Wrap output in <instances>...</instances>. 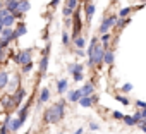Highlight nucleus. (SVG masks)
Returning <instances> with one entry per match:
<instances>
[{"instance_id": "412c9836", "label": "nucleus", "mask_w": 146, "mask_h": 134, "mask_svg": "<svg viewBox=\"0 0 146 134\" xmlns=\"http://www.w3.org/2000/svg\"><path fill=\"white\" fill-rule=\"evenodd\" d=\"M21 86V76H14L12 79H9V84H7V90L9 93H12L14 90H17Z\"/></svg>"}, {"instance_id": "ddd939ff", "label": "nucleus", "mask_w": 146, "mask_h": 134, "mask_svg": "<svg viewBox=\"0 0 146 134\" xmlns=\"http://www.w3.org/2000/svg\"><path fill=\"white\" fill-rule=\"evenodd\" d=\"M113 62H115V50L107 48V50H105V53H103V65L112 67V65H113Z\"/></svg>"}, {"instance_id": "6e6d98bb", "label": "nucleus", "mask_w": 146, "mask_h": 134, "mask_svg": "<svg viewBox=\"0 0 146 134\" xmlns=\"http://www.w3.org/2000/svg\"><path fill=\"white\" fill-rule=\"evenodd\" d=\"M86 2H90V0H83V4H86Z\"/></svg>"}, {"instance_id": "1a4fd4ad", "label": "nucleus", "mask_w": 146, "mask_h": 134, "mask_svg": "<svg viewBox=\"0 0 146 134\" xmlns=\"http://www.w3.org/2000/svg\"><path fill=\"white\" fill-rule=\"evenodd\" d=\"M29 108H31V101H28V103H24L21 108H17V119H19V122H21L23 125H24V124H26V120H28Z\"/></svg>"}, {"instance_id": "37998d69", "label": "nucleus", "mask_w": 146, "mask_h": 134, "mask_svg": "<svg viewBox=\"0 0 146 134\" xmlns=\"http://www.w3.org/2000/svg\"><path fill=\"white\" fill-rule=\"evenodd\" d=\"M50 50H52V45H50V41H46V46L41 50V55H50Z\"/></svg>"}, {"instance_id": "9b49d317", "label": "nucleus", "mask_w": 146, "mask_h": 134, "mask_svg": "<svg viewBox=\"0 0 146 134\" xmlns=\"http://www.w3.org/2000/svg\"><path fill=\"white\" fill-rule=\"evenodd\" d=\"M50 98H52V93H50V90L48 88H41L40 90V95H38V108L41 107V105H45V103H48L50 101Z\"/></svg>"}, {"instance_id": "09e8293b", "label": "nucleus", "mask_w": 146, "mask_h": 134, "mask_svg": "<svg viewBox=\"0 0 146 134\" xmlns=\"http://www.w3.org/2000/svg\"><path fill=\"white\" fill-rule=\"evenodd\" d=\"M72 134H84V127H78L74 132H72Z\"/></svg>"}, {"instance_id": "2eb2a0df", "label": "nucleus", "mask_w": 146, "mask_h": 134, "mask_svg": "<svg viewBox=\"0 0 146 134\" xmlns=\"http://www.w3.org/2000/svg\"><path fill=\"white\" fill-rule=\"evenodd\" d=\"M55 86H57V93L58 95H65L67 90H69V79L67 78H60V79H57Z\"/></svg>"}, {"instance_id": "7ed1b4c3", "label": "nucleus", "mask_w": 146, "mask_h": 134, "mask_svg": "<svg viewBox=\"0 0 146 134\" xmlns=\"http://www.w3.org/2000/svg\"><path fill=\"white\" fill-rule=\"evenodd\" d=\"M115 21H117V16L115 14H110V16H105L102 19V24L98 26V34L102 33H108L112 31V28H115Z\"/></svg>"}, {"instance_id": "3c124183", "label": "nucleus", "mask_w": 146, "mask_h": 134, "mask_svg": "<svg viewBox=\"0 0 146 134\" xmlns=\"http://www.w3.org/2000/svg\"><path fill=\"white\" fill-rule=\"evenodd\" d=\"M4 7V0H0V9H2Z\"/></svg>"}, {"instance_id": "4d7b16f0", "label": "nucleus", "mask_w": 146, "mask_h": 134, "mask_svg": "<svg viewBox=\"0 0 146 134\" xmlns=\"http://www.w3.org/2000/svg\"><path fill=\"white\" fill-rule=\"evenodd\" d=\"M2 28H4V26H2V24H0V31H2Z\"/></svg>"}, {"instance_id": "6ab92c4d", "label": "nucleus", "mask_w": 146, "mask_h": 134, "mask_svg": "<svg viewBox=\"0 0 146 134\" xmlns=\"http://www.w3.org/2000/svg\"><path fill=\"white\" fill-rule=\"evenodd\" d=\"M132 23V19H131V16H127V17H117V21H115V28L120 31V29H124V28H127L129 24Z\"/></svg>"}, {"instance_id": "b1692460", "label": "nucleus", "mask_w": 146, "mask_h": 134, "mask_svg": "<svg viewBox=\"0 0 146 134\" xmlns=\"http://www.w3.org/2000/svg\"><path fill=\"white\" fill-rule=\"evenodd\" d=\"M21 122H19V119L17 117H11V124H9V131L11 132H17L19 129H21Z\"/></svg>"}, {"instance_id": "393cba45", "label": "nucleus", "mask_w": 146, "mask_h": 134, "mask_svg": "<svg viewBox=\"0 0 146 134\" xmlns=\"http://www.w3.org/2000/svg\"><path fill=\"white\" fill-rule=\"evenodd\" d=\"M29 9H31V2H29V0H19V7H17V11H19L21 14L29 12Z\"/></svg>"}, {"instance_id": "e433bc0d", "label": "nucleus", "mask_w": 146, "mask_h": 134, "mask_svg": "<svg viewBox=\"0 0 146 134\" xmlns=\"http://www.w3.org/2000/svg\"><path fill=\"white\" fill-rule=\"evenodd\" d=\"M64 28L70 29L72 28V17H64Z\"/></svg>"}, {"instance_id": "58836bf2", "label": "nucleus", "mask_w": 146, "mask_h": 134, "mask_svg": "<svg viewBox=\"0 0 146 134\" xmlns=\"http://www.w3.org/2000/svg\"><path fill=\"white\" fill-rule=\"evenodd\" d=\"M122 117H124L122 112H119V110H113V112H112V119H115V120H122Z\"/></svg>"}, {"instance_id": "c9c22d12", "label": "nucleus", "mask_w": 146, "mask_h": 134, "mask_svg": "<svg viewBox=\"0 0 146 134\" xmlns=\"http://www.w3.org/2000/svg\"><path fill=\"white\" fill-rule=\"evenodd\" d=\"M72 14H74V9H69V7L64 5V9H62V16H64V17H72Z\"/></svg>"}, {"instance_id": "aec40b11", "label": "nucleus", "mask_w": 146, "mask_h": 134, "mask_svg": "<svg viewBox=\"0 0 146 134\" xmlns=\"http://www.w3.org/2000/svg\"><path fill=\"white\" fill-rule=\"evenodd\" d=\"M79 90H81L83 96H90V95H93V93L96 91L95 83H84V84H83V88H79Z\"/></svg>"}, {"instance_id": "9d476101", "label": "nucleus", "mask_w": 146, "mask_h": 134, "mask_svg": "<svg viewBox=\"0 0 146 134\" xmlns=\"http://www.w3.org/2000/svg\"><path fill=\"white\" fill-rule=\"evenodd\" d=\"M0 105H2V108L4 110H14L16 108V105H14V98H12V93H9V95H4L2 98H0Z\"/></svg>"}, {"instance_id": "a211bd4d", "label": "nucleus", "mask_w": 146, "mask_h": 134, "mask_svg": "<svg viewBox=\"0 0 146 134\" xmlns=\"http://www.w3.org/2000/svg\"><path fill=\"white\" fill-rule=\"evenodd\" d=\"M17 23V19L12 16V14H7L4 17H0V24H2L4 28H14V24Z\"/></svg>"}, {"instance_id": "72a5a7b5", "label": "nucleus", "mask_w": 146, "mask_h": 134, "mask_svg": "<svg viewBox=\"0 0 146 134\" xmlns=\"http://www.w3.org/2000/svg\"><path fill=\"white\" fill-rule=\"evenodd\" d=\"M79 5V0H65V7L69 9H76Z\"/></svg>"}, {"instance_id": "5701e85b", "label": "nucleus", "mask_w": 146, "mask_h": 134, "mask_svg": "<svg viewBox=\"0 0 146 134\" xmlns=\"http://www.w3.org/2000/svg\"><path fill=\"white\" fill-rule=\"evenodd\" d=\"M12 34H14V28H2V31H0V38L2 40L12 41Z\"/></svg>"}, {"instance_id": "4c0bfd02", "label": "nucleus", "mask_w": 146, "mask_h": 134, "mask_svg": "<svg viewBox=\"0 0 146 134\" xmlns=\"http://www.w3.org/2000/svg\"><path fill=\"white\" fill-rule=\"evenodd\" d=\"M74 53H76L78 57H81V58L86 57V50H84V48H74Z\"/></svg>"}, {"instance_id": "a18cd8bd", "label": "nucleus", "mask_w": 146, "mask_h": 134, "mask_svg": "<svg viewBox=\"0 0 146 134\" xmlns=\"http://www.w3.org/2000/svg\"><path fill=\"white\" fill-rule=\"evenodd\" d=\"M0 134H11V131H9V127L2 124V125H0Z\"/></svg>"}, {"instance_id": "49530a36", "label": "nucleus", "mask_w": 146, "mask_h": 134, "mask_svg": "<svg viewBox=\"0 0 146 134\" xmlns=\"http://www.w3.org/2000/svg\"><path fill=\"white\" fill-rule=\"evenodd\" d=\"M58 4H60V0H50V7H52V9L58 7Z\"/></svg>"}, {"instance_id": "ea45409f", "label": "nucleus", "mask_w": 146, "mask_h": 134, "mask_svg": "<svg viewBox=\"0 0 146 134\" xmlns=\"http://www.w3.org/2000/svg\"><path fill=\"white\" fill-rule=\"evenodd\" d=\"M132 117H134V120H136V122H141V120H143V115H141V110H139V108H136V112L132 113Z\"/></svg>"}, {"instance_id": "79ce46f5", "label": "nucleus", "mask_w": 146, "mask_h": 134, "mask_svg": "<svg viewBox=\"0 0 146 134\" xmlns=\"http://www.w3.org/2000/svg\"><path fill=\"white\" fill-rule=\"evenodd\" d=\"M11 43H12V41H9V40H2V38H0V46H2V48H5V50H9Z\"/></svg>"}, {"instance_id": "f8f14e48", "label": "nucleus", "mask_w": 146, "mask_h": 134, "mask_svg": "<svg viewBox=\"0 0 146 134\" xmlns=\"http://www.w3.org/2000/svg\"><path fill=\"white\" fill-rule=\"evenodd\" d=\"M28 33V26H26V23H17V28L14 29V34H12V41H17L21 36H24Z\"/></svg>"}, {"instance_id": "5fc2aeb1", "label": "nucleus", "mask_w": 146, "mask_h": 134, "mask_svg": "<svg viewBox=\"0 0 146 134\" xmlns=\"http://www.w3.org/2000/svg\"><path fill=\"white\" fill-rule=\"evenodd\" d=\"M141 122H144V124H146V117H144V119H143V120H141Z\"/></svg>"}, {"instance_id": "864d4df0", "label": "nucleus", "mask_w": 146, "mask_h": 134, "mask_svg": "<svg viewBox=\"0 0 146 134\" xmlns=\"http://www.w3.org/2000/svg\"><path fill=\"white\" fill-rule=\"evenodd\" d=\"M24 134H31V131H26V132H24Z\"/></svg>"}, {"instance_id": "f257e3e1", "label": "nucleus", "mask_w": 146, "mask_h": 134, "mask_svg": "<svg viewBox=\"0 0 146 134\" xmlns=\"http://www.w3.org/2000/svg\"><path fill=\"white\" fill-rule=\"evenodd\" d=\"M65 103H67V100L60 98L52 107L45 108V112H43V122L45 124H58V122H62L64 117H65V107H67Z\"/></svg>"}, {"instance_id": "f704fd0d", "label": "nucleus", "mask_w": 146, "mask_h": 134, "mask_svg": "<svg viewBox=\"0 0 146 134\" xmlns=\"http://www.w3.org/2000/svg\"><path fill=\"white\" fill-rule=\"evenodd\" d=\"M5 60H7V50L0 46V65L5 64Z\"/></svg>"}, {"instance_id": "c03bdc74", "label": "nucleus", "mask_w": 146, "mask_h": 134, "mask_svg": "<svg viewBox=\"0 0 146 134\" xmlns=\"http://www.w3.org/2000/svg\"><path fill=\"white\" fill-rule=\"evenodd\" d=\"M134 105H136V108H139V110H141V108H146V101H143V100H136Z\"/></svg>"}, {"instance_id": "f03ea898", "label": "nucleus", "mask_w": 146, "mask_h": 134, "mask_svg": "<svg viewBox=\"0 0 146 134\" xmlns=\"http://www.w3.org/2000/svg\"><path fill=\"white\" fill-rule=\"evenodd\" d=\"M33 60V48H24V50H17L14 53V64H17L19 67L31 62Z\"/></svg>"}, {"instance_id": "13d9d810", "label": "nucleus", "mask_w": 146, "mask_h": 134, "mask_svg": "<svg viewBox=\"0 0 146 134\" xmlns=\"http://www.w3.org/2000/svg\"><path fill=\"white\" fill-rule=\"evenodd\" d=\"M58 134H64V132H58Z\"/></svg>"}, {"instance_id": "c756f323", "label": "nucleus", "mask_w": 146, "mask_h": 134, "mask_svg": "<svg viewBox=\"0 0 146 134\" xmlns=\"http://www.w3.org/2000/svg\"><path fill=\"white\" fill-rule=\"evenodd\" d=\"M69 43H70V34H69L67 29H64L62 31V45L64 46H69Z\"/></svg>"}, {"instance_id": "7c9ffc66", "label": "nucleus", "mask_w": 146, "mask_h": 134, "mask_svg": "<svg viewBox=\"0 0 146 134\" xmlns=\"http://www.w3.org/2000/svg\"><path fill=\"white\" fill-rule=\"evenodd\" d=\"M86 71V65L81 62H74V67H72V72H84Z\"/></svg>"}, {"instance_id": "6e6552de", "label": "nucleus", "mask_w": 146, "mask_h": 134, "mask_svg": "<svg viewBox=\"0 0 146 134\" xmlns=\"http://www.w3.org/2000/svg\"><path fill=\"white\" fill-rule=\"evenodd\" d=\"M48 64H50V58H48V55H41V58H40V64H38L40 79H45V76H46V71H48Z\"/></svg>"}, {"instance_id": "603ef678", "label": "nucleus", "mask_w": 146, "mask_h": 134, "mask_svg": "<svg viewBox=\"0 0 146 134\" xmlns=\"http://www.w3.org/2000/svg\"><path fill=\"white\" fill-rule=\"evenodd\" d=\"M141 4H144V5H146V0H141Z\"/></svg>"}, {"instance_id": "473e14b6", "label": "nucleus", "mask_w": 146, "mask_h": 134, "mask_svg": "<svg viewBox=\"0 0 146 134\" xmlns=\"http://www.w3.org/2000/svg\"><path fill=\"white\" fill-rule=\"evenodd\" d=\"M134 90V86H132V83H124L122 86H120V91L124 93V95H127V93H131Z\"/></svg>"}, {"instance_id": "c85d7f7f", "label": "nucleus", "mask_w": 146, "mask_h": 134, "mask_svg": "<svg viewBox=\"0 0 146 134\" xmlns=\"http://www.w3.org/2000/svg\"><path fill=\"white\" fill-rule=\"evenodd\" d=\"M33 67H35V64H33V60H31V62L21 65V72H23V74H29V72L33 71Z\"/></svg>"}, {"instance_id": "4468645a", "label": "nucleus", "mask_w": 146, "mask_h": 134, "mask_svg": "<svg viewBox=\"0 0 146 134\" xmlns=\"http://www.w3.org/2000/svg\"><path fill=\"white\" fill-rule=\"evenodd\" d=\"M112 38H113V34L108 31V33H102V34H98V41H100V45L107 50V48H110V43H112Z\"/></svg>"}, {"instance_id": "20e7f679", "label": "nucleus", "mask_w": 146, "mask_h": 134, "mask_svg": "<svg viewBox=\"0 0 146 134\" xmlns=\"http://www.w3.org/2000/svg\"><path fill=\"white\" fill-rule=\"evenodd\" d=\"M4 7L19 21V19H23V16L24 14H21L19 11H17V7H19V0H4Z\"/></svg>"}, {"instance_id": "4be33fe9", "label": "nucleus", "mask_w": 146, "mask_h": 134, "mask_svg": "<svg viewBox=\"0 0 146 134\" xmlns=\"http://www.w3.org/2000/svg\"><path fill=\"white\" fill-rule=\"evenodd\" d=\"M70 41H72V45H74V48H86V38L83 36V33L79 36H76V38H72Z\"/></svg>"}, {"instance_id": "a19ab883", "label": "nucleus", "mask_w": 146, "mask_h": 134, "mask_svg": "<svg viewBox=\"0 0 146 134\" xmlns=\"http://www.w3.org/2000/svg\"><path fill=\"white\" fill-rule=\"evenodd\" d=\"M88 127H90V131H93V132H98V131H100V124H96V122H93V120L90 122Z\"/></svg>"}, {"instance_id": "39448f33", "label": "nucleus", "mask_w": 146, "mask_h": 134, "mask_svg": "<svg viewBox=\"0 0 146 134\" xmlns=\"http://www.w3.org/2000/svg\"><path fill=\"white\" fill-rule=\"evenodd\" d=\"M26 96H28V91H26L23 86H19L17 90H14V91H12V98H14V105H16V108H17V107L26 100Z\"/></svg>"}, {"instance_id": "cd10ccee", "label": "nucleus", "mask_w": 146, "mask_h": 134, "mask_svg": "<svg viewBox=\"0 0 146 134\" xmlns=\"http://www.w3.org/2000/svg\"><path fill=\"white\" fill-rule=\"evenodd\" d=\"M122 122H124L125 125H129V127H134V125L137 124V122L134 120V117H132V115H125V113H124V117H122Z\"/></svg>"}, {"instance_id": "f3484780", "label": "nucleus", "mask_w": 146, "mask_h": 134, "mask_svg": "<svg viewBox=\"0 0 146 134\" xmlns=\"http://www.w3.org/2000/svg\"><path fill=\"white\" fill-rule=\"evenodd\" d=\"M9 79H11V74L7 69H0V91L5 90L7 84H9Z\"/></svg>"}, {"instance_id": "a878e982", "label": "nucleus", "mask_w": 146, "mask_h": 134, "mask_svg": "<svg viewBox=\"0 0 146 134\" xmlns=\"http://www.w3.org/2000/svg\"><path fill=\"white\" fill-rule=\"evenodd\" d=\"M115 100L120 103V105H124V107H131V100L124 95V93H119V95H115Z\"/></svg>"}, {"instance_id": "dca6fc26", "label": "nucleus", "mask_w": 146, "mask_h": 134, "mask_svg": "<svg viewBox=\"0 0 146 134\" xmlns=\"http://www.w3.org/2000/svg\"><path fill=\"white\" fill-rule=\"evenodd\" d=\"M67 101H70V103H78L79 101V98L83 96V93H81V90H67Z\"/></svg>"}, {"instance_id": "de8ad7c7", "label": "nucleus", "mask_w": 146, "mask_h": 134, "mask_svg": "<svg viewBox=\"0 0 146 134\" xmlns=\"http://www.w3.org/2000/svg\"><path fill=\"white\" fill-rule=\"evenodd\" d=\"M136 125H137V127H139V129H141V131H143L144 134H146V124H144V122H137Z\"/></svg>"}, {"instance_id": "8fccbe9b", "label": "nucleus", "mask_w": 146, "mask_h": 134, "mask_svg": "<svg viewBox=\"0 0 146 134\" xmlns=\"http://www.w3.org/2000/svg\"><path fill=\"white\" fill-rule=\"evenodd\" d=\"M72 67H74V62L67 64V72H69V74H72Z\"/></svg>"}, {"instance_id": "2f4dec72", "label": "nucleus", "mask_w": 146, "mask_h": 134, "mask_svg": "<svg viewBox=\"0 0 146 134\" xmlns=\"http://www.w3.org/2000/svg\"><path fill=\"white\" fill-rule=\"evenodd\" d=\"M72 81L74 83H83L84 81V72H72Z\"/></svg>"}, {"instance_id": "bb28decb", "label": "nucleus", "mask_w": 146, "mask_h": 134, "mask_svg": "<svg viewBox=\"0 0 146 134\" xmlns=\"http://www.w3.org/2000/svg\"><path fill=\"white\" fill-rule=\"evenodd\" d=\"M131 14H132V7L125 5V7L119 9V14H117V17H127V16H131Z\"/></svg>"}, {"instance_id": "423d86ee", "label": "nucleus", "mask_w": 146, "mask_h": 134, "mask_svg": "<svg viewBox=\"0 0 146 134\" xmlns=\"http://www.w3.org/2000/svg\"><path fill=\"white\" fill-rule=\"evenodd\" d=\"M83 11H84V17H86V24H91V19L96 12V5L93 2H86L83 4Z\"/></svg>"}, {"instance_id": "0eeeda50", "label": "nucleus", "mask_w": 146, "mask_h": 134, "mask_svg": "<svg viewBox=\"0 0 146 134\" xmlns=\"http://www.w3.org/2000/svg\"><path fill=\"white\" fill-rule=\"evenodd\" d=\"M96 101H98V95L93 93V95H90V96H81L79 101H78V105L83 107V108H90V107H93Z\"/></svg>"}]
</instances>
